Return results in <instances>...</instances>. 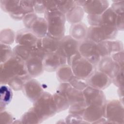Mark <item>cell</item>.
Wrapping results in <instances>:
<instances>
[{"label":"cell","mask_w":124,"mask_h":124,"mask_svg":"<svg viewBox=\"0 0 124 124\" xmlns=\"http://www.w3.org/2000/svg\"><path fill=\"white\" fill-rule=\"evenodd\" d=\"M88 28L82 22L73 24L69 30L70 36L78 41H82L87 37Z\"/></svg>","instance_id":"cell-23"},{"label":"cell","mask_w":124,"mask_h":124,"mask_svg":"<svg viewBox=\"0 0 124 124\" xmlns=\"http://www.w3.org/2000/svg\"><path fill=\"white\" fill-rule=\"evenodd\" d=\"M57 10L65 15L75 5L73 0H56Z\"/></svg>","instance_id":"cell-33"},{"label":"cell","mask_w":124,"mask_h":124,"mask_svg":"<svg viewBox=\"0 0 124 124\" xmlns=\"http://www.w3.org/2000/svg\"><path fill=\"white\" fill-rule=\"evenodd\" d=\"M85 103L87 106L89 105L104 106L106 97L102 90L91 86H87L82 91Z\"/></svg>","instance_id":"cell-10"},{"label":"cell","mask_w":124,"mask_h":124,"mask_svg":"<svg viewBox=\"0 0 124 124\" xmlns=\"http://www.w3.org/2000/svg\"><path fill=\"white\" fill-rule=\"evenodd\" d=\"M21 121L22 123L29 124H37L42 122L32 108L22 116Z\"/></svg>","instance_id":"cell-32"},{"label":"cell","mask_w":124,"mask_h":124,"mask_svg":"<svg viewBox=\"0 0 124 124\" xmlns=\"http://www.w3.org/2000/svg\"><path fill=\"white\" fill-rule=\"evenodd\" d=\"M34 11L38 13H45L46 12V9L44 5V0H35L34 1L33 4Z\"/></svg>","instance_id":"cell-39"},{"label":"cell","mask_w":124,"mask_h":124,"mask_svg":"<svg viewBox=\"0 0 124 124\" xmlns=\"http://www.w3.org/2000/svg\"><path fill=\"white\" fill-rule=\"evenodd\" d=\"M79 42L70 35L64 36L60 40L58 49L56 51L59 54L67 59V61L71 57L78 52Z\"/></svg>","instance_id":"cell-8"},{"label":"cell","mask_w":124,"mask_h":124,"mask_svg":"<svg viewBox=\"0 0 124 124\" xmlns=\"http://www.w3.org/2000/svg\"><path fill=\"white\" fill-rule=\"evenodd\" d=\"M37 38L30 30L22 29L17 32L16 35V42L19 45L33 48L36 46Z\"/></svg>","instance_id":"cell-18"},{"label":"cell","mask_w":124,"mask_h":124,"mask_svg":"<svg viewBox=\"0 0 124 124\" xmlns=\"http://www.w3.org/2000/svg\"><path fill=\"white\" fill-rule=\"evenodd\" d=\"M9 85L7 86L5 84L1 85L0 86V112L4 110L12 99L13 93Z\"/></svg>","instance_id":"cell-28"},{"label":"cell","mask_w":124,"mask_h":124,"mask_svg":"<svg viewBox=\"0 0 124 124\" xmlns=\"http://www.w3.org/2000/svg\"><path fill=\"white\" fill-rule=\"evenodd\" d=\"M104 117L111 123H120L124 121V108L118 100H110L104 106Z\"/></svg>","instance_id":"cell-7"},{"label":"cell","mask_w":124,"mask_h":124,"mask_svg":"<svg viewBox=\"0 0 124 124\" xmlns=\"http://www.w3.org/2000/svg\"><path fill=\"white\" fill-rule=\"evenodd\" d=\"M123 44L119 41H105L97 44L98 53L101 58L109 56L112 53L123 50Z\"/></svg>","instance_id":"cell-14"},{"label":"cell","mask_w":124,"mask_h":124,"mask_svg":"<svg viewBox=\"0 0 124 124\" xmlns=\"http://www.w3.org/2000/svg\"><path fill=\"white\" fill-rule=\"evenodd\" d=\"M114 84L119 87L123 86V68L121 69L116 75L112 78Z\"/></svg>","instance_id":"cell-37"},{"label":"cell","mask_w":124,"mask_h":124,"mask_svg":"<svg viewBox=\"0 0 124 124\" xmlns=\"http://www.w3.org/2000/svg\"><path fill=\"white\" fill-rule=\"evenodd\" d=\"M123 51H119L111 55V58L112 60L121 67L123 68L124 63V55Z\"/></svg>","instance_id":"cell-38"},{"label":"cell","mask_w":124,"mask_h":124,"mask_svg":"<svg viewBox=\"0 0 124 124\" xmlns=\"http://www.w3.org/2000/svg\"><path fill=\"white\" fill-rule=\"evenodd\" d=\"M44 69L48 72H53L61 65L65 64L67 59L59 54L57 51L47 53L42 61Z\"/></svg>","instance_id":"cell-12"},{"label":"cell","mask_w":124,"mask_h":124,"mask_svg":"<svg viewBox=\"0 0 124 124\" xmlns=\"http://www.w3.org/2000/svg\"><path fill=\"white\" fill-rule=\"evenodd\" d=\"M123 2V0L121 1H115V3H113V4H112V7L111 8L118 15L124 13Z\"/></svg>","instance_id":"cell-40"},{"label":"cell","mask_w":124,"mask_h":124,"mask_svg":"<svg viewBox=\"0 0 124 124\" xmlns=\"http://www.w3.org/2000/svg\"><path fill=\"white\" fill-rule=\"evenodd\" d=\"M37 17V16L34 12L28 14L25 16L23 18V21L25 26L27 29H30L32 23Z\"/></svg>","instance_id":"cell-36"},{"label":"cell","mask_w":124,"mask_h":124,"mask_svg":"<svg viewBox=\"0 0 124 124\" xmlns=\"http://www.w3.org/2000/svg\"><path fill=\"white\" fill-rule=\"evenodd\" d=\"M53 100L57 108V112H60L68 108L70 106L66 97L57 91L53 95Z\"/></svg>","instance_id":"cell-29"},{"label":"cell","mask_w":124,"mask_h":124,"mask_svg":"<svg viewBox=\"0 0 124 124\" xmlns=\"http://www.w3.org/2000/svg\"><path fill=\"white\" fill-rule=\"evenodd\" d=\"M69 83L73 87L82 92L88 86L87 83L84 82L81 80V79L76 77L75 76L71 79Z\"/></svg>","instance_id":"cell-35"},{"label":"cell","mask_w":124,"mask_h":124,"mask_svg":"<svg viewBox=\"0 0 124 124\" xmlns=\"http://www.w3.org/2000/svg\"><path fill=\"white\" fill-rule=\"evenodd\" d=\"M34 102L32 108L41 122L53 116L57 112L53 95L48 93L43 92Z\"/></svg>","instance_id":"cell-3"},{"label":"cell","mask_w":124,"mask_h":124,"mask_svg":"<svg viewBox=\"0 0 124 124\" xmlns=\"http://www.w3.org/2000/svg\"><path fill=\"white\" fill-rule=\"evenodd\" d=\"M31 78L29 75L17 76L12 78L7 84L12 89L15 91L22 90L25 83Z\"/></svg>","instance_id":"cell-30"},{"label":"cell","mask_w":124,"mask_h":124,"mask_svg":"<svg viewBox=\"0 0 124 124\" xmlns=\"http://www.w3.org/2000/svg\"><path fill=\"white\" fill-rule=\"evenodd\" d=\"M25 63L27 73L31 78L40 75L44 70L42 60L37 57L32 56Z\"/></svg>","instance_id":"cell-20"},{"label":"cell","mask_w":124,"mask_h":124,"mask_svg":"<svg viewBox=\"0 0 124 124\" xmlns=\"http://www.w3.org/2000/svg\"><path fill=\"white\" fill-rule=\"evenodd\" d=\"M30 30L38 38H42L47 35L48 26L45 18L38 17L32 23Z\"/></svg>","instance_id":"cell-22"},{"label":"cell","mask_w":124,"mask_h":124,"mask_svg":"<svg viewBox=\"0 0 124 124\" xmlns=\"http://www.w3.org/2000/svg\"><path fill=\"white\" fill-rule=\"evenodd\" d=\"M13 55V50L8 45L0 43V63L7 61Z\"/></svg>","instance_id":"cell-34"},{"label":"cell","mask_w":124,"mask_h":124,"mask_svg":"<svg viewBox=\"0 0 124 124\" xmlns=\"http://www.w3.org/2000/svg\"><path fill=\"white\" fill-rule=\"evenodd\" d=\"M118 15L111 7L108 8L100 15V26H107L116 28V23Z\"/></svg>","instance_id":"cell-24"},{"label":"cell","mask_w":124,"mask_h":124,"mask_svg":"<svg viewBox=\"0 0 124 124\" xmlns=\"http://www.w3.org/2000/svg\"><path fill=\"white\" fill-rule=\"evenodd\" d=\"M45 19L47 23V34L58 39H62L65 32V15L58 10L46 11Z\"/></svg>","instance_id":"cell-2"},{"label":"cell","mask_w":124,"mask_h":124,"mask_svg":"<svg viewBox=\"0 0 124 124\" xmlns=\"http://www.w3.org/2000/svg\"><path fill=\"white\" fill-rule=\"evenodd\" d=\"M66 20L70 23L80 22L84 16V10L81 7L75 5L65 14Z\"/></svg>","instance_id":"cell-25"},{"label":"cell","mask_w":124,"mask_h":124,"mask_svg":"<svg viewBox=\"0 0 124 124\" xmlns=\"http://www.w3.org/2000/svg\"><path fill=\"white\" fill-rule=\"evenodd\" d=\"M74 75L81 79H87L93 73L94 65L78 52L67 61Z\"/></svg>","instance_id":"cell-4"},{"label":"cell","mask_w":124,"mask_h":124,"mask_svg":"<svg viewBox=\"0 0 124 124\" xmlns=\"http://www.w3.org/2000/svg\"><path fill=\"white\" fill-rule=\"evenodd\" d=\"M22 90L25 96L32 102H35L43 93L40 83L31 78L25 83Z\"/></svg>","instance_id":"cell-16"},{"label":"cell","mask_w":124,"mask_h":124,"mask_svg":"<svg viewBox=\"0 0 124 124\" xmlns=\"http://www.w3.org/2000/svg\"><path fill=\"white\" fill-rule=\"evenodd\" d=\"M32 49L31 47L18 44L13 49V55L25 62L32 56Z\"/></svg>","instance_id":"cell-27"},{"label":"cell","mask_w":124,"mask_h":124,"mask_svg":"<svg viewBox=\"0 0 124 124\" xmlns=\"http://www.w3.org/2000/svg\"><path fill=\"white\" fill-rule=\"evenodd\" d=\"M97 65L98 71L107 74L111 79L121 69V67L110 56L101 58Z\"/></svg>","instance_id":"cell-15"},{"label":"cell","mask_w":124,"mask_h":124,"mask_svg":"<svg viewBox=\"0 0 124 124\" xmlns=\"http://www.w3.org/2000/svg\"><path fill=\"white\" fill-rule=\"evenodd\" d=\"M111 82L112 79L108 76L99 71L93 72L87 79V85L101 90L109 86Z\"/></svg>","instance_id":"cell-13"},{"label":"cell","mask_w":124,"mask_h":124,"mask_svg":"<svg viewBox=\"0 0 124 124\" xmlns=\"http://www.w3.org/2000/svg\"><path fill=\"white\" fill-rule=\"evenodd\" d=\"M123 15L124 14L118 15L117 16L116 23V28L118 30H123L124 28V22H123Z\"/></svg>","instance_id":"cell-43"},{"label":"cell","mask_w":124,"mask_h":124,"mask_svg":"<svg viewBox=\"0 0 124 124\" xmlns=\"http://www.w3.org/2000/svg\"><path fill=\"white\" fill-rule=\"evenodd\" d=\"M16 38L14 31L10 29H3L0 31V43L5 45L13 44Z\"/></svg>","instance_id":"cell-31"},{"label":"cell","mask_w":124,"mask_h":124,"mask_svg":"<svg viewBox=\"0 0 124 124\" xmlns=\"http://www.w3.org/2000/svg\"><path fill=\"white\" fill-rule=\"evenodd\" d=\"M108 5L107 0H86L83 9L88 15H100L108 8Z\"/></svg>","instance_id":"cell-19"},{"label":"cell","mask_w":124,"mask_h":124,"mask_svg":"<svg viewBox=\"0 0 124 124\" xmlns=\"http://www.w3.org/2000/svg\"><path fill=\"white\" fill-rule=\"evenodd\" d=\"M0 120L4 123H11L12 122L13 117L12 115L6 111L0 112Z\"/></svg>","instance_id":"cell-41"},{"label":"cell","mask_w":124,"mask_h":124,"mask_svg":"<svg viewBox=\"0 0 124 124\" xmlns=\"http://www.w3.org/2000/svg\"><path fill=\"white\" fill-rule=\"evenodd\" d=\"M78 52L94 65L97 64L101 58L97 50V44L87 38L79 43Z\"/></svg>","instance_id":"cell-6"},{"label":"cell","mask_w":124,"mask_h":124,"mask_svg":"<svg viewBox=\"0 0 124 124\" xmlns=\"http://www.w3.org/2000/svg\"><path fill=\"white\" fill-rule=\"evenodd\" d=\"M60 40L47 34L45 37L38 38L36 46L39 47L47 53L56 52L59 48Z\"/></svg>","instance_id":"cell-21"},{"label":"cell","mask_w":124,"mask_h":124,"mask_svg":"<svg viewBox=\"0 0 124 124\" xmlns=\"http://www.w3.org/2000/svg\"><path fill=\"white\" fill-rule=\"evenodd\" d=\"M81 115H77V114H71V115H69L68 116V117L66 118V121H67L68 123H75V121H77V123H85L82 120V118L80 117Z\"/></svg>","instance_id":"cell-42"},{"label":"cell","mask_w":124,"mask_h":124,"mask_svg":"<svg viewBox=\"0 0 124 124\" xmlns=\"http://www.w3.org/2000/svg\"><path fill=\"white\" fill-rule=\"evenodd\" d=\"M0 4L1 9L14 19L21 20L26 15L21 7L20 0H1Z\"/></svg>","instance_id":"cell-11"},{"label":"cell","mask_w":124,"mask_h":124,"mask_svg":"<svg viewBox=\"0 0 124 124\" xmlns=\"http://www.w3.org/2000/svg\"><path fill=\"white\" fill-rule=\"evenodd\" d=\"M104 106H87L82 116L83 119L87 123H97L104 116Z\"/></svg>","instance_id":"cell-17"},{"label":"cell","mask_w":124,"mask_h":124,"mask_svg":"<svg viewBox=\"0 0 124 124\" xmlns=\"http://www.w3.org/2000/svg\"><path fill=\"white\" fill-rule=\"evenodd\" d=\"M57 91L66 97L70 106L85 103L82 92L74 88L69 83H62Z\"/></svg>","instance_id":"cell-9"},{"label":"cell","mask_w":124,"mask_h":124,"mask_svg":"<svg viewBox=\"0 0 124 124\" xmlns=\"http://www.w3.org/2000/svg\"><path fill=\"white\" fill-rule=\"evenodd\" d=\"M117 29L107 26H90L88 28L86 38L95 43L114 39L117 35Z\"/></svg>","instance_id":"cell-5"},{"label":"cell","mask_w":124,"mask_h":124,"mask_svg":"<svg viewBox=\"0 0 124 124\" xmlns=\"http://www.w3.org/2000/svg\"><path fill=\"white\" fill-rule=\"evenodd\" d=\"M57 79L62 83H69L74 76L70 65L63 64L56 70Z\"/></svg>","instance_id":"cell-26"},{"label":"cell","mask_w":124,"mask_h":124,"mask_svg":"<svg viewBox=\"0 0 124 124\" xmlns=\"http://www.w3.org/2000/svg\"><path fill=\"white\" fill-rule=\"evenodd\" d=\"M28 75L25 62L13 55L5 62L0 63V83L8 84L13 78Z\"/></svg>","instance_id":"cell-1"}]
</instances>
